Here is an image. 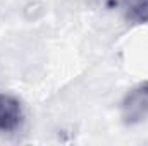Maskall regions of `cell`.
I'll use <instances>...</instances> for the list:
<instances>
[{
	"label": "cell",
	"mask_w": 148,
	"mask_h": 146,
	"mask_svg": "<svg viewBox=\"0 0 148 146\" xmlns=\"http://www.w3.org/2000/svg\"><path fill=\"white\" fill-rule=\"evenodd\" d=\"M121 117L127 126H138L148 122V81L133 86L122 98Z\"/></svg>",
	"instance_id": "6da1fadb"
},
{
	"label": "cell",
	"mask_w": 148,
	"mask_h": 146,
	"mask_svg": "<svg viewBox=\"0 0 148 146\" xmlns=\"http://www.w3.org/2000/svg\"><path fill=\"white\" fill-rule=\"evenodd\" d=\"M24 122V107L19 98L0 93V132H14Z\"/></svg>",
	"instance_id": "7a4b0ae2"
},
{
	"label": "cell",
	"mask_w": 148,
	"mask_h": 146,
	"mask_svg": "<svg viewBox=\"0 0 148 146\" xmlns=\"http://www.w3.org/2000/svg\"><path fill=\"white\" fill-rule=\"evenodd\" d=\"M121 9L129 24H148V0H121Z\"/></svg>",
	"instance_id": "3957f363"
}]
</instances>
